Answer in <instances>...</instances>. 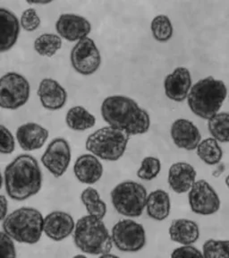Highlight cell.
<instances>
[{"instance_id": "6da1fadb", "label": "cell", "mask_w": 229, "mask_h": 258, "mask_svg": "<svg viewBox=\"0 0 229 258\" xmlns=\"http://www.w3.org/2000/svg\"><path fill=\"white\" fill-rule=\"evenodd\" d=\"M101 112L102 118L108 125L119 129L130 137L149 131V113L129 97H107L101 104Z\"/></svg>"}, {"instance_id": "7a4b0ae2", "label": "cell", "mask_w": 229, "mask_h": 258, "mask_svg": "<svg viewBox=\"0 0 229 258\" xmlns=\"http://www.w3.org/2000/svg\"><path fill=\"white\" fill-rule=\"evenodd\" d=\"M4 183L8 197L15 201H24L35 196L42 185L39 162L32 155H18L6 167Z\"/></svg>"}, {"instance_id": "3957f363", "label": "cell", "mask_w": 229, "mask_h": 258, "mask_svg": "<svg viewBox=\"0 0 229 258\" xmlns=\"http://www.w3.org/2000/svg\"><path fill=\"white\" fill-rule=\"evenodd\" d=\"M226 96L227 89L225 83L208 77L192 86L187 103L194 115L209 120L218 113Z\"/></svg>"}, {"instance_id": "277c9868", "label": "cell", "mask_w": 229, "mask_h": 258, "mask_svg": "<svg viewBox=\"0 0 229 258\" xmlns=\"http://www.w3.org/2000/svg\"><path fill=\"white\" fill-rule=\"evenodd\" d=\"M72 236L74 245L85 254L101 255L112 249L111 235L101 219L90 215L80 218L75 222Z\"/></svg>"}, {"instance_id": "5b68a950", "label": "cell", "mask_w": 229, "mask_h": 258, "mask_svg": "<svg viewBox=\"0 0 229 258\" xmlns=\"http://www.w3.org/2000/svg\"><path fill=\"white\" fill-rule=\"evenodd\" d=\"M44 218L33 207H21L8 214L3 221L5 233L14 241L33 245L40 241L43 233Z\"/></svg>"}, {"instance_id": "8992f818", "label": "cell", "mask_w": 229, "mask_h": 258, "mask_svg": "<svg viewBox=\"0 0 229 258\" xmlns=\"http://www.w3.org/2000/svg\"><path fill=\"white\" fill-rule=\"evenodd\" d=\"M130 137L119 129L107 125L89 136L85 148L98 159L117 161L125 154Z\"/></svg>"}, {"instance_id": "52a82bcc", "label": "cell", "mask_w": 229, "mask_h": 258, "mask_svg": "<svg viewBox=\"0 0 229 258\" xmlns=\"http://www.w3.org/2000/svg\"><path fill=\"white\" fill-rule=\"evenodd\" d=\"M147 190L143 185L135 181L121 182L113 188L110 198L118 214L125 217H140L144 212Z\"/></svg>"}, {"instance_id": "ba28073f", "label": "cell", "mask_w": 229, "mask_h": 258, "mask_svg": "<svg viewBox=\"0 0 229 258\" xmlns=\"http://www.w3.org/2000/svg\"><path fill=\"white\" fill-rule=\"evenodd\" d=\"M113 246L125 253H137L146 246V231L141 223L133 219H123L111 230Z\"/></svg>"}, {"instance_id": "9c48e42d", "label": "cell", "mask_w": 229, "mask_h": 258, "mask_svg": "<svg viewBox=\"0 0 229 258\" xmlns=\"http://www.w3.org/2000/svg\"><path fill=\"white\" fill-rule=\"evenodd\" d=\"M31 95V85L20 74L7 73L0 77V108L8 110L20 109L27 103Z\"/></svg>"}, {"instance_id": "30bf717a", "label": "cell", "mask_w": 229, "mask_h": 258, "mask_svg": "<svg viewBox=\"0 0 229 258\" xmlns=\"http://www.w3.org/2000/svg\"><path fill=\"white\" fill-rule=\"evenodd\" d=\"M70 61L72 69L78 74L92 76L101 67V52L94 40L87 37L73 46L70 53Z\"/></svg>"}, {"instance_id": "8fae6325", "label": "cell", "mask_w": 229, "mask_h": 258, "mask_svg": "<svg viewBox=\"0 0 229 258\" xmlns=\"http://www.w3.org/2000/svg\"><path fill=\"white\" fill-rule=\"evenodd\" d=\"M188 203L192 212L209 216L220 209V198L212 185L205 180H197L188 192Z\"/></svg>"}, {"instance_id": "7c38bea8", "label": "cell", "mask_w": 229, "mask_h": 258, "mask_svg": "<svg viewBox=\"0 0 229 258\" xmlns=\"http://www.w3.org/2000/svg\"><path fill=\"white\" fill-rule=\"evenodd\" d=\"M71 147L64 138L50 142L41 156V162L55 177H61L68 169L71 161Z\"/></svg>"}, {"instance_id": "4fadbf2b", "label": "cell", "mask_w": 229, "mask_h": 258, "mask_svg": "<svg viewBox=\"0 0 229 258\" xmlns=\"http://www.w3.org/2000/svg\"><path fill=\"white\" fill-rule=\"evenodd\" d=\"M56 31L61 39L71 42L87 38L92 31V25L84 16L75 14H63L56 22Z\"/></svg>"}, {"instance_id": "5bb4252c", "label": "cell", "mask_w": 229, "mask_h": 258, "mask_svg": "<svg viewBox=\"0 0 229 258\" xmlns=\"http://www.w3.org/2000/svg\"><path fill=\"white\" fill-rule=\"evenodd\" d=\"M74 227L72 215L62 211H54L44 217L43 232L53 241L59 242L72 235Z\"/></svg>"}, {"instance_id": "9a60e30c", "label": "cell", "mask_w": 229, "mask_h": 258, "mask_svg": "<svg viewBox=\"0 0 229 258\" xmlns=\"http://www.w3.org/2000/svg\"><path fill=\"white\" fill-rule=\"evenodd\" d=\"M40 104L44 109L56 111L64 108L67 101V92L62 85L52 78L40 81L38 92Z\"/></svg>"}, {"instance_id": "2e32d148", "label": "cell", "mask_w": 229, "mask_h": 258, "mask_svg": "<svg viewBox=\"0 0 229 258\" xmlns=\"http://www.w3.org/2000/svg\"><path fill=\"white\" fill-rule=\"evenodd\" d=\"M192 88V77L186 68L179 67L168 75L164 80L166 96L171 101L182 102L187 99Z\"/></svg>"}, {"instance_id": "e0dca14e", "label": "cell", "mask_w": 229, "mask_h": 258, "mask_svg": "<svg viewBox=\"0 0 229 258\" xmlns=\"http://www.w3.org/2000/svg\"><path fill=\"white\" fill-rule=\"evenodd\" d=\"M170 135L175 145L186 151L196 149L201 140V132L197 126L192 121L185 118L174 121Z\"/></svg>"}, {"instance_id": "ac0fdd59", "label": "cell", "mask_w": 229, "mask_h": 258, "mask_svg": "<svg viewBox=\"0 0 229 258\" xmlns=\"http://www.w3.org/2000/svg\"><path fill=\"white\" fill-rule=\"evenodd\" d=\"M48 129L34 122H28L20 125L16 134V140L21 148L26 152L42 148L48 140Z\"/></svg>"}, {"instance_id": "d6986e66", "label": "cell", "mask_w": 229, "mask_h": 258, "mask_svg": "<svg viewBox=\"0 0 229 258\" xmlns=\"http://www.w3.org/2000/svg\"><path fill=\"white\" fill-rule=\"evenodd\" d=\"M196 170L193 166L187 162L179 161L170 166L168 183L175 193H187L196 181Z\"/></svg>"}, {"instance_id": "ffe728a7", "label": "cell", "mask_w": 229, "mask_h": 258, "mask_svg": "<svg viewBox=\"0 0 229 258\" xmlns=\"http://www.w3.org/2000/svg\"><path fill=\"white\" fill-rule=\"evenodd\" d=\"M73 173L81 183L93 185L102 177L103 166L101 161L93 154H83L74 162Z\"/></svg>"}, {"instance_id": "44dd1931", "label": "cell", "mask_w": 229, "mask_h": 258, "mask_svg": "<svg viewBox=\"0 0 229 258\" xmlns=\"http://www.w3.org/2000/svg\"><path fill=\"white\" fill-rule=\"evenodd\" d=\"M20 33V22L14 13L0 8V53L8 52L16 45Z\"/></svg>"}, {"instance_id": "7402d4cb", "label": "cell", "mask_w": 229, "mask_h": 258, "mask_svg": "<svg viewBox=\"0 0 229 258\" xmlns=\"http://www.w3.org/2000/svg\"><path fill=\"white\" fill-rule=\"evenodd\" d=\"M169 238L182 246H193L200 238V228L196 222L189 219H176L169 229Z\"/></svg>"}, {"instance_id": "603a6c76", "label": "cell", "mask_w": 229, "mask_h": 258, "mask_svg": "<svg viewBox=\"0 0 229 258\" xmlns=\"http://www.w3.org/2000/svg\"><path fill=\"white\" fill-rule=\"evenodd\" d=\"M145 210L150 219L163 222L169 217L171 211V200L165 190L157 189L148 194Z\"/></svg>"}, {"instance_id": "cb8c5ba5", "label": "cell", "mask_w": 229, "mask_h": 258, "mask_svg": "<svg viewBox=\"0 0 229 258\" xmlns=\"http://www.w3.org/2000/svg\"><path fill=\"white\" fill-rule=\"evenodd\" d=\"M65 122L71 130L82 132L93 127L96 124V117L85 107L74 106L66 113Z\"/></svg>"}, {"instance_id": "d4e9b609", "label": "cell", "mask_w": 229, "mask_h": 258, "mask_svg": "<svg viewBox=\"0 0 229 258\" xmlns=\"http://www.w3.org/2000/svg\"><path fill=\"white\" fill-rule=\"evenodd\" d=\"M81 201L85 206L88 215L101 220L104 219L108 212V207L107 204L101 199L98 190L92 186L85 188L81 194Z\"/></svg>"}, {"instance_id": "484cf974", "label": "cell", "mask_w": 229, "mask_h": 258, "mask_svg": "<svg viewBox=\"0 0 229 258\" xmlns=\"http://www.w3.org/2000/svg\"><path fill=\"white\" fill-rule=\"evenodd\" d=\"M196 150L198 157L207 165L216 166L221 161L223 156L221 146L212 137L200 142Z\"/></svg>"}, {"instance_id": "4316f807", "label": "cell", "mask_w": 229, "mask_h": 258, "mask_svg": "<svg viewBox=\"0 0 229 258\" xmlns=\"http://www.w3.org/2000/svg\"><path fill=\"white\" fill-rule=\"evenodd\" d=\"M62 44V39L57 34L43 33L34 40L33 48L40 56L51 57L59 51Z\"/></svg>"}, {"instance_id": "83f0119b", "label": "cell", "mask_w": 229, "mask_h": 258, "mask_svg": "<svg viewBox=\"0 0 229 258\" xmlns=\"http://www.w3.org/2000/svg\"><path fill=\"white\" fill-rule=\"evenodd\" d=\"M208 129L213 139L220 143H229V113L218 112L209 119Z\"/></svg>"}, {"instance_id": "f1b7e54d", "label": "cell", "mask_w": 229, "mask_h": 258, "mask_svg": "<svg viewBox=\"0 0 229 258\" xmlns=\"http://www.w3.org/2000/svg\"><path fill=\"white\" fill-rule=\"evenodd\" d=\"M150 30L153 38L160 42H167L173 36V25L165 15H160L153 18Z\"/></svg>"}, {"instance_id": "f546056e", "label": "cell", "mask_w": 229, "mask_h": 258, "mask_svg": "<svg viewBox=\"0 0 229 258\" xmlns=\"http://www.w3.org/2000/svg\"><path fill=\"white\" fill-rule=\"evenodd\" d=\"M201 252L204 258H229V240L208 239Z\"/></svg>"}, {"instance_id": "4dcf8cb0", "label": "cell", "mask_w": 229, "mask_h": 258, "mask_svg": "<svg viewBox=\"0 0 229 258\" xmlns=\"http://www.w3.org/2000/svg\"><path fill=\"white\" fill-rule=\"evenodd\" d=\"M161 170V161L157 157L148 156L141 162V167L137 170V177L141 180L151 181L159 176Z\"/></svg>"}, {"instance_id": "1f68e13d", "label": "cell", "mask_w": 229, "mask_h": 258, "mask_svg": "<svg viewBox=\"0 0 229 258\" xmlns=\"http://www.w3.org/2000/svg\"><path fill=\"white\" fill-rule=\"evenodd\" d=\"M20 27L25 32H32L40 27V18L34 8H28L22 14Z\"/></svg>"}, {"instance_id": "d6a6232c", "label": "cell", "mask_w": 229, "mask_h": 258, "mask_svg": "<svg viewBox=\"0 0 229 258\" xmlns=\"http://www.w3.org/2000/svg\"><path fill=\"white\" fill-rule=\"evenodd\" d=\"M16 149L15 137L11 131L3 125H0V153L11 154Z\"/></svg>"}, {"instance_id": "836d02e7", "label": "cell", "mask_w": 229, "mask_h": 258, "mask_svg": "<svg viewBox=\"0 0 229 258\" xmlns=\"http://www.w3.org/2000/svg\"><path fill=\"white\" fill-rule=\"evenodd\" d=\"M0 258H16V249L12 238L0 230Z\"/></svg>"}, {"instance_id": "e575fe53", "label": "cell", "mask_w": 229, "mask_h": 258, "mask_svg": "<svg viewBox=\"0 0 229 258\" xmlns=\"http://www.w3.org/2000/svg\"><path fill=\"white\" fill-rule=\"evenodd\" d=\"M171 258H204L201 250L193 246H181L172 251Z\"/></svg>"}, {"instance_id": "d590c367", "label": "cell", "mask_w": 229, "mask_h": 258, "mask_svg": "<svg viewBox=\"0 0 229 258\" xmlns=\"http://www.w3.org/2000/svg\"><path fill=\"white\" fill-rule=\"evenodd\" d=\"M8 201L7 198L0 195V222H3L8 216Z\"/></svg>"}, {"instance_id": "8d00e7d4", "label": "cell", "mask_w": 229, "mask_h": 258, "mask_svg": "<svg viewBox=\"0 0 229 258\" xmlns=\"http://www.w3.org/2000/svg\"><path fill=\"white\" fill-rule=\"evenodd\" d=\"M216 166H217V167H216V169H214L212 175H213V177H218L224 172V170H225V165H224V163L219 162V163Z\"/></svg>"}, {"instance_id": "74e56055", "label": "cell", "mask_w": 229, "mask_h": 258, "mask_svg": "<svg viewBox=\"0 0 229 258\" xmlns=\"http://www.w3.org/2000/svg\"><path fill=\"white\" fill-rule=\"evenodd\" d=\"M29 5H48L51 3V1H27Z\"/></svg>"}, {"instance_id": "f35d334b", "label": "cell", "mask_w": 229, "mask_h": 258, "mask_svg": "<svg viewBox=\"0 0 229 258\" xmlns=\"http://www.w3.org/2000/svg\"><path fill=\"white\" fill-rule=\"evenodd\" d=\"M98 258H120L117 254H111V253H107V254H101Z\"/></svg>"}, {"instance_id": "ab89813d", "label": "cell", "mask_w": 229, "mask_h": 258, "mask_svg": "<svg viewBox=\"0 0 229 258\" xmlns=\"http://www.w3.org/2000/svg\"><path fill=\"white\" fill-rule=\"evenodd\" d=\"M72 258H88L85 254H77V255H74Z\"/></svg>"}, {"instance_id": "60d3db41", "label": "cell", "mask_w": 229, "mask_h": 258, "mask_svg": "<svg viewBox=\"0 0 229 258\" xmlns=\"http://www.w3.org/2000/svg\"><path fill=\"white\" fill-rule=\"evenodd\" d=\"M3 177H2V174H1V171H0V189H1V187H2V185H3Z\"/></svg>"}, {"instance_id": "b9f144b4", "label": "cell", "mask_w": 229, "mask_h": 258, "mask_svg": "<svg viewBox=\"0 0 229 258\" xmlns=\"http://www.w3.org/2000/svg\"><path fill=\"white\" fill-rule=\"evenodd\" d=\"M225 185H227V187L229 188V174L227 177H225Z\"/></svg>"}]
</instances>
